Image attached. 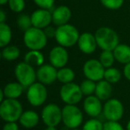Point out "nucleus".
I'll use <instances>...</instances> for the list:
<instances>
[{
    "label": "nucleus",
    "mask_w": 130,
    "mask_h": 130,
    "mask_svg": "<svg viewBox=\"0 0 130 130\" xmlns=\"http://www.w3.org/2000/svg\"><path fill=\"white\" fill-rule=\"evenodd\" d=\"M98 47L103 51H113L119 44V38L114 29L109 27H101L95 31Z\"/></svg>",
    "instance_id": "obj_1"
},
{
    "label": "nucleus",
    "mask_w": 130,
    "mask_h": 130,
    "mask_svg": "<svg viewBox=\"0 0 130 130\" xmlns=\"http://www.w3.org/2000/svg\"><path fill=\"white\" fill-rule=\"evenodd\" d=\"M22 113V104L17 99H5L0 103V117L6 122L19 121Z\"/></svg>",
    "instance_id": "obj_2"
},
{
    "label": "nucleus",
    "mask_w": 130,
    "mask_h": 130,
    "mask_svg": "<svg viewBox=\"0 0 130 130\" xmlns=\"http://www.w3.org/2000/svg\"><path fill=\"white\" fill-rule=\"evenodd\" d=\"M79 32L75 26L68 23L57 27L55 35V40L59 45L67 48L77 45L79 38Z\"/></svg>",
    "instance_id": "obj_3"
},
{
    "label": "nucleus",
    "mask_w": 130,
    "mask_h": 130,
    "mask_svg": "<svg viewBox=\"0 0 130 130\" xmlns=\"http://www.w3.org/2000/svg\"><path fill=\"white\" fill-rule=\"evenodd\" d=\"M48 38L44 32V29L32 27L24 32V45L29 50L40 51L45 48L47 44Z\"/></svg>",
    "instance_id": "obj_4"
},
{
    "label": "nucleus",
    "mask_w": 130,
    "mask_h": 130,
    "mask_svg": "<svg viewBox=\"0 0 130 130\" xmlns=\"http://www.w3.org/2000/svg\"><path fill=\"white\" fill-rule=\"evenodd\" d=\"M14 74L17 81L22 84L24 87L28 88L36 82L37 71H35V68L33 66L26 61L19 62L15 66Z\"/></svg>",
    "instance_id": "obj_5"
},
{
    "label": "nucleus",
    "mask_w": 130,
    "mask_h": 130,
    "mask_svg": "<svg viewBox=\"0 0 130 130\" xmlns=\"http://www.w3.org/2000/svg\"><path fill=\"white\" fill-rule=\"evenodd\" d=\"M83 113L77 105L66 104L62 108V123L70 129L78 128L83 122Z\"/></svg>",
    "instance_id": "obj_6"
},
{
    "label": "nucleus",
    "mask_w": 130,
    "mask_h": 130,
    "mask_svg": "<svg viewBox=\"0 0 130 130\" xmlns=\"http://www.w3.org/2000/svg\"><path fill=\"white\" fill-rule=\"evenodd\" d=\"M84 94L78 84H64L60 89V97L65 104L77 105L83 98Z\"/></svg>",
    "instance_id": "obj_7"
},
{
    "label": "nucleus",
    "mask_w": 130,
    "mask_h": 130,
    "mask_svg": "<svg viewBox=\"0 0 130 130\" xmlns=\"http://www.w3.org/2000/svg\"><path fill=\"white\" fill-rule=\"evenodd\" d=\"M47 89L45 85L40 82H35L34 84L28 87L26 97L29 104L34 107L43 105L47 99Z\"/></svg>",
    "instance_id": "obj_8"
},
{
    "label": "nucleus",
    "mask_w": 130,
    "mask_h": 130,
    "mask_svg": "<svg viewBox=\"0 0 130 130\" xmlns=\"http://www.w3.org/2000/svg\"><path fill=\"white\" fill-rule=\"evenodd\" d=\"M41 119L46 126H57L62 122V109L55 103H49L42 110Z\"/></svg>",
    "instance_id": "obj_9"
},
{
    "label": "nucleus",
    "mask_w": 130,
    "mask_h": 130,
    "mask_svg": "<svg viewBox=\"0 0 130 130\" xmlns=\"http://www.w3.org/2000/svg\"><path fill=\"white\" fill-rule=\"evenodd\" d=\"M105 68L103 66L99 60L90 59L84 63L83 73L87 79L94 82L101 81L104 78Z\"/></svg>",
    "instance_id": "obj_10"
},
{
    "label": "nucleus",
    "mask_w": 130,
    "mask_h": 130,
    "mask_svg": "<svg viewBox=\"0 0 130 130\" xmlns=\"http://www.w3.org/2000/svg\"><path fill=\"white\" fill-rule=\"evenodd\" d=\"M103 113L108 121H119L124 114V107L119 100L116 98L109 99L103 105Z\"/></svg>",
    "instance_id": "obj_11"
},
{
    "label": "nucleus",
    "mask_w": 130,
    "mask_h": 130,
    "mask_svg": "<svg viewBox=\"0 0 130 130\" xmlns=\"http://www.w3.org/2000/svg\"><path fill=\"white\" fill-rule=\"evenodd\" d=\"M49 61L56 69L66 67V64L69 61V53L66 48L61 45H56L51 49L49 53Z\"/></svg>",
    "instance_id": "obj_12"
},
{
    "label": "nucleus",
    "mask_w": 130,
    "mask_h": 130,
    "mask_svg": "<svg viewBox=\"0 0 130 130\" xmlns=\"http://www.w3.org/2000/svg\"><path fill=\"white\" fill-rule=\"evenodd\" d=\"M58 70L52 64H43L37 70V79L44 85H51L57 80Z\"/></svg>",
    "instance_id": "obj_13"
},
{
    "label": "nucleus",
    "mask_w": 130,
    "mask_h": 130,
    "mask_svg": "<svg viewBox=\"0 0 130 130\" xmlns=\"http://www.w3.org/2000/svg\"><path fill=\"white\" fill-rule=\"evenodd\" d=\"M32 26L38 29H44L46 27L50 26L53 22L52 12L46 9H39L34 11L30 14Z\"/></svg>",
    "instance_id": "obj_14"
},
{
    "label": "nucleus",
    "mask_w": 130,
    "mask_h": 130,
    "mask_svg": "<svg viewBox=\"0 0 130 130\" xmlns=\"http://www.w3.org/2000/svg\"><path fill=\"white\" fill-rule=\"evenodd\" d=\"M77 45H78L79 50L85 54H91L94 53L98 46L95 36L90 32H84L80 34Z\"/></svg>",
    "instance_id": "obj_15"
},
{
    "label": "nucleus",
    "mask_w": 130,
    "mask_h": 130,
    "mask_svg": "<svg viewBox=\"0 0 130 130\" xmlns=\"http://www.w3.org/2000/svg\"><path fill=\"white\" fill-rule=\"evenodd\" d=\"M83 109L91 118H97L103 112V106L102 102L96 95L87 96L83 102Z\"/></svg>",
    "instance_id": "obj_16"
},
{
    "label": "nucleus",
    "mask_w": 130,
    "mask_h": 130,
    "mask_svg": "<svg viewBox=\"0 0 130 130\" xmlns=\"http://www.w3.org/2000/svg\"><path fill=\"white\" fill-rule=\"evenodd\" d=\"M71 10L67 6H59L52 12L53 23L57 27L68 24L71 19Z\"/></svg>",
    "instance_id": "obj_17"
},
{
    "label": "nucleus",
    "mask_w": 130,
    "mask_h": 130,
    "mask_svg": "<svg viewBox=\"0 0 130 130\" xmlns=\"http://www.w3.org/2000/svg\"><path fill=\"white\" fill-rule=\"evenodd\" d=\"M39 115L36 111L29 110L23 111V113L22 114L20 119H19V122L24 128L30 129V128L38 126L39 123Z\"/></svg>",
    "instance_id": "obj_18"
},
{
    "label": "nucleus",
    "mask_w": 130,
    "mask_h": 130,
    "mask_svg": "<svg viewBox=\"0 0 130 130\" xmlns=\"http://www.w3.org/2000/svg\"><path fill=\"white\" fill-rule=\"evenodd\" d=\"M111 84L109 83L105 79L96 82V88L94 95H96L101 101H108L110 99V95L112 94Z\"/></svg>",
    "instance_id": "obj_19"
},
{
    "label": "nucleus",
    "mask_w": 130,
    "mask_h": 130,
    "mask_svg": "<svg viewBox=\"0 0 130 130\" xmlns=\"http://www.w3.org/2000/svg\"><path fill=\"white\" fill-rule=\"evenodd\" d=\"M24 87L17 82H10L2 89L6 99H18L23 92Z\"/></svg>",
    "instance_id": "obj_20"
},
{
    "label": "nucleus",
    "mask_w": 130,
    "mask_h": 130,
    "mask_svg": "<svg viewBox=\"0 0 130 130\" xmlns=\"http://www.w3.org/2000/svg\"><path fill=\"white\" fill-rule=\"evenodd\" d=\"M114 57L117 61L122 64H127L130 62V46L126 44H119L113 50Z\"/></svg>",
    "instance_id": "obj_21"
},
{
    "label": "nucleus",
    "mask_w": 130,
    "mask_h": 130,
    "mask_svg": "<svg viewBox=\"0 0 130 130\" xmlns=\"http://www.w3.org/2000/svg\"><path fill=\"white\" fill-rule=\"evenodd\" d=\"M24 61L30 64L33 67H40L44 64L45 56L40 51L29 50L24 56Z\"/></svg>",
    "instance_id": "obj_22"
},
{
    "label": "nucleus",
    "mask_w": 130,
    "mask_h": 130,
    "mask_svg": "<svg viewBox=\"0 0 130 130\" xmlns=\"http://www.w3.org/2000/svg\"><path fill=\"white\" fill-rule=\"evenodd\" d=\"M13 33L9 25L5 23H0V47H4L9 45L10 42L12 40Z\"/></svg>",
    "instance_id": "obj_23"
},
{
    "label": "nucleus",
    "mask_w": 130,
    "mask_h": 130,
    "mask_svg": "<svg viewBox=\"0 0 130 130\" xmlns=\"http://www.w3.org/2000/svg\"><path fill=\"white\" fill-rule=\"evenodd\" d=\"M2 58L5 61H13L17 60L21 55V50L16 46V45H9L7 46L4 47L1 52Z\"/></svg>",
    "instance_id": "obj_24"
},
{
    "label": "nucleus",
    "mask_w": 130,
    "mask_h": 130,
    "mask_svg": "<svg viewBox=\"0 0 130 130\" xmlns=\"http://www.w3.org/2000/svg\"><path fill=\"white\" fill-rule=\"evenodd\" d=\"M75 79V72L72 69L68 67H63L58 70L57 72V80L61 83L69 84L72 83Z\"/></svg>",
    "instance_id": "obj_25"
},
{
    "label": "nucleus",
    "mask_w": 130,
    "mask_h": 130,
    "mask_svg": "<svg viewBox=\"0 0 130 130\" xmlns=\"http://www.w3.org/2000/svg\"><path fill=\"white\" fill-rule=\"evenodd\" d=\"M106 81H108L110 84H116L121 79V72L119 69L114 67H110L105 70L104 78Z\"/></svg>",
    "instance_id": "obj_26"
},
{
    "label": "nucleus",
    "mask_w": 130,
    "mask_h": 130,
    "mask_svg": "<svg viewBox=\"0 0 130 130\" xmlns=\"http://www.w3.org/2000/svg\"><path fill=\"white\" fill-rule=\"evenodd\" d=\"M17 26L23 32L32 28L33 26L32 22H31V16L27 13H20L17 18Z\"/></svg>",
    "instance_id": "obj_27"
},
{
    "label": "nucleus",
    "mask_w": 130,
    "mask_h": 130,
    "mask_svg": "<svg viewBox=\"0 0 130 130\" xmlns=\"http://www.w3.org/2000/svg\"><path fill=\"white\" fill-rule=\"evenodd\" d=\"M99 61L105 69L112 67V65L115 61L113 51H103L100 54Z\"/></svg>",
    "instance_id": "obj_28"
},
{
    "label": "nucleus",
    "mask_w": 130,
    "mask_h": 130,
    "mask_svg": "<svg viewBox=\"0 0 130 130\" xmlns=\"http://www.w3.org/2000/svg\"><path fill=\"white\" fill-rule=\"evenodd\" d=\"M80 89H81L82 93L84 95L90 96L95 93V88H96V82L93 81L90 79H85L81 82L80 84Z\"/></svg>",
    "instance_id": "obj_29"
},
{
    "label": "nucleus",
    "mask_w": 130,
    "mask_h": 130,
    "mask_svg": "<svg viewBox=\"0 0 130 130\" xmlns=\"http://www.w3.org/2000/svg\"><path fill=\"white\" fill-rule=\"evenodd\" d=\"M82 130H103V124L96 118H92L84 124Z\"/></svg>",
    "instance_id": "obj_30"
},
{
    "label": "nucleus",
    "mask_w": 130,
    "mask_h": 130,
    "mask_svg": "<svg viewBox=\"0 0 130 130\" xmlns=\"http://www.w3.org/2000/svg\"><path fill=\"white\" fill-rule=\"evenodd\" d=\"M101 4L109 10H119L122 7L124 0H100Z\"/></svg>",
    "instance_id": "obj_31"
},
{
    "label": "nucleus",
    "mask_w": 130,
    "mask_h": 130,
    "mask_svg": "<svg viewBox=\"0 0 130 130\" xmlns=\"http://www.w3.org/2000/svg\"><path fill=\"white\" fill-rule=\"evenodd\" d=\"M8 6L11 11L17 13H21L25 9V0H9Z\"/></svg>",
    "instance_id": "obj_32"
},
{
    "label": "nucleus",
    "mask_w": 130,
    "mask_h": 130,
    "mask_svg": "<svg viewBox=\"0 0 130 130\" xmlns=\"http://www.w3.org/2000/svg\"><path fill=\"white\" fill-rule=\"evenodd\" d=\"M34 3L41 9L52 10L54 6L55 0H33Z\"/></svg>",
    "instance_id": "obj_33"
},
{
    "label": "nucleus",
    "mask_w": 130,
    "mask_h": 130,
    "mask_svg": "<svg viewBox=\"0 0 130 130\" xmlns=\"http://www.w3.org/2000/svg\"><path fill=\"white\" fill-rule=\"evenodd\" d=\"M103 130H125L119 121H107L103 124Z\"/></svg>",
    "instance_id": "obj_34"
},
{
    "label": "nucleus",
    "mask_w": 130,
    "mask_h": 130,
    "mask_svg": "<svg viewBox=\"0 0 130 130\" xmlns=\"http://www.w3.org/2000/svg\"><path fill=\"white\" fill-rule=\"evenodd\" d=\"M56 29H57V28H54V26L50 25L45 29H44V32L48 38H54L56 35Z\"/></svg>",
    "instance_id": "obj_35"
},
{
    "label": "nucleus",
    "mask_w": 130,
    "mask_h": 130,
    "mask_svg": "<svg viewBox=\"0 0 130 130\" xmlns=\"http://www.w3.org/2000/svg\"><path fill=\"white\" fill-rule=\"evenodd\" d=\"M2 130H19V126L16 122H6Z\"/></svg>",
    "instance_id": "obj_36"
},
{
    "label": "nucleus",
    "mask_w": 130,
    "mask_h": 130,
    "mask_svg": "<svg viewBox=\"0 0 130 130\" xmlns=\"http://www.w3.org/2000/svg\"><path fill=\"white\" fill-rule=\"evenodd\" d=\"M123 74H124L125 78L130 81V62L127 63V64H126L124 66V69H123Z\"/></svg>",
    "instance_id": "obj_37"
},
{
    "label": "nucleus",
    "mask_w": 130,
    "mask_h": 130,
    "mask_svg": "<svg viewBox=\"0 0 130 130\" xmlns=\"http://www.w3.org/2000/svg\"><path fill=\"white\" fill-rule=\"evenodd\" d=\"M6 20V14L4 10L1 9V11H0V23H5Z\"/></svg>",
    "instance_id": "obj_38"
},
{
    "label": "nucleus",
    "mask_w": 130,
    "mask_h": 130,
    "mask_svg": "<svg viewBox=\"0 0 130 130\" xmlns=\"http://www.w3.org/2000/svg\"><path fill=\"white\" fill-rule=\"evenodd\" d=\"M8 2H9V0H0V5L1 6H5V5L8 4Z\"/></svg>",
    "instance_id": "obj_39"
},
{
    "label": "nucleus",
    "mask_w": 130,
    "mask_h": 130,
    "mask_svg": "<svg viewBox=\"0 0 130 130\" xmlns=\"http://www.w3.org/2000/svg\"><path fill=\"white\" fill-rule=\"evenodd\" d=\"M45 130H57L56 126H46Z\"/></svg>",
    "instance_id": "obj_40"
},
{
    "label": "nucleus",
    "mask_w": 130,
    "mask_h": 130,
    "mask_svg": "<svg viewBox=\"0 0 130 130\" xmlns=\"http://www.w3.org/2000/svg\"><path fill=\"white\" fill-rule=\"evenodd\" d=\"M126 130H130V120L128 121V123L126 124Z\"/></svg>",
    "instance_id": "obj_41"
},
{
    "label": "nucleus",
    "mask_w": 130,
    "mask_h": 130,
    "mask_svg": "<svg viewBox=\"0 0 130 130\" xmlns=\"http://www.w3.org/2000/svg\"><path fill=\"white\" fill-rule=\"evenodd\" d=\"M71 130H79V129H78V128H75V129H71Z\"/></svg>",
    "instance_id": "obj_42"
}]
</instances>
